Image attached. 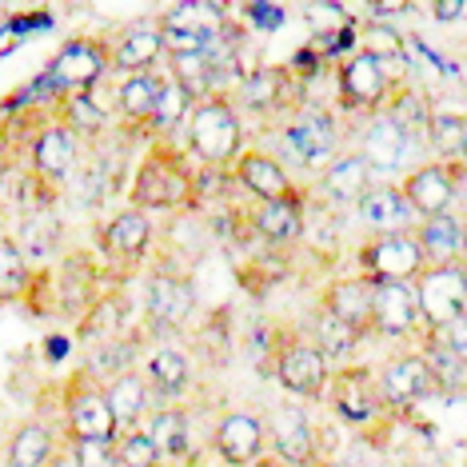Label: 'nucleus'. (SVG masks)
<instances>
[{
    "instance_id": "nucleus-1",
    "label": "nucleus",
    "mask_w": 467,
    "mask_h": 467,
    "mask_svg": "<svg viewBox=\"0 0 467 467\" xmlns=\"http://www.w3.org/2000/svg\"><path fill=\"white\" fill-rule=\"evenodd\" d=\"M200 200V180L192 172V156L180 152L172 144H152L144 152V161L136 164L132 184H129V204L144 212H188Z\"/></svg>"
},
{
    "instance_id": "nucleus-2",
    "label": "nucleus",
    "mask_w": 467,
    "mask_h": 467,
    "mask_svg": "<svg viewBox=\"0 0 467 467\" xmlns=\"http://www.w3.org/2000/svg\"><path fill=\"white\" fill-rule=\"evenodd\" d=\"M184 152L200 168H232L244 152V116L228 92H208L192 104L184 124Z\"/></svg>"
},
{
    "instance_id": "nucleus-3",
    "label": "nucleus",
    "mask_w": 467,
    "mask_h": 467,
    "mask_svg": "<svg viewBox=\"0 0 467 467\" xmlns=\"http://www.w3.org/2000/svg\"><path fill=\"white\" fill-rule=\"evenodd\" d=\"M275 148H280L284 164H300L304 172H320V168L332 161L339 148V116L332 109H312V104H300L288 120L275 132Z\"/></svg>"
},
{
    "instance_id": "nucleus-4",
    "label": "nucleus",
    "mask_w": 467,
    "mask_h": 467,
    "mask_svg": "<svg viewBox=\"0 0 467 467\" xmlns=\"http://www.w3.org/2000/svg\"><path fill=\"white\" fill-rule=\"evenodd\" d=\"M272 371L275 384L300 403H324L327 379H332V364L320 348L307 339V332H288L275 339L272 348Z\"/></svg>"
},
{
    "instance_id": "nucleus-5",
    "label": "nucleus",
    "mask_w": 467,
    "mask_h": 467,
    "mask_svg": "<svg viewBox=\"0 0 467 467\" xmlns=\"http://www.w3.org/2000/svg\"><path fill=\"white\" fill-rule=\"evenodd\" d=\"M324 403L332 408V416L339 423H348V428H356V431H371V428H379V423L391 420V408L384 403V396H379L376 371L364 368V364L332 368Z\"/></svg>"
},
{
    "instance_id": "nucleus-6",
    "label": "nucleus",
    "mask_w": 467,
    "mask_h": 467,
    "mask_svg": "<svg viewBox=\"0 0 467 467\" xmlns=\"http://www.w3.org/2000/svg\"><path fill=\"white\" fill-rule=\"evenodd\" d=\"M60 423H65V440H116L120 435L109 396H104V379H97L88 368L72 371L60 388Z\"/></svg>"
},
{
    "instance_id": "nucleus-7",
    "label": "nucleus",
    "mask_w": 467,
    "mask_h": 467,
    "mask_svg": "<svg viewBox=\"0 0 467 467\" xmlns=\"http://www.w3.org/2000/svg\"><path fill=\"white\" fill-rule=\"evenodd\" d=\"M156 25L164 28L168 57H176V52H212L228 36V13L220 0H176Z\"/></svg>"
},
{
    "instance_id": "nucleus-8",
    "label": "nucleus",
    "mask_w": 467,
    "mask_h": 467,
    "mask_svg": "<svg viewBox=\"0 0 467 467\" xmlns=\"http://www.w3.org/2000/svg\"><path fill=\"white\" fill-rule=\"evenodd\" d=\"M268 423V451L275 460H284L288 467H316L327 463L324 451V428L307 416V408L300 400L280 403L272 416H264Z\"/></svg>"
},
{
    "instance_id": "nucleus-9",
    "label": "nucleus",
    "mask_w": 467,
    "mask_h": 467,
    "mask_svg": "<svg viewBox=\"0 0 467 467\" xmlns=\"http://www.w3.org/2000/svg\"><path fill=\"white\" fill-rule=\"evenodd\" d=\"M112 72V45L104 36H72L65 48L52 57V65L45 72V84L52 88V97L65 92H88Z\"/></svg>"
},
{
    "instance_id": "nucleus-10",
    "label": "nucleus",
    "mask_w": 467,
    "mask_h": 467,
    "mask_svg": "<svg viewBox=\"0 0 467 467\" xmlns=\"http://www.w3.org/2000/svg\"><path fill=\"white\" fill-rule=\"evenodd\" d=\"M196 284L188 272L180 268H156L148 272V284H144V316H148V327L161 336H172V332H184L196 316Z\"/></svg>"
},
{
    "instance_id": "nucleus-11",
    "label": "nucleus",
    "mask_w": 467,
    "mask_h": 467,
    "mask_svg": "<svg viewBox=\"0 0 467 467\" xmlns=\"http://www.w3.org/2000/svg\"><path fill=\"white\" fill-rule=\"evenodd\" d=\"M388 65H379L368 52H352L336 65V109L339 112H384L396 97Z\"/></svg>"
},
{
    "instance_id": "nucleus-12",
    "label": "nucleus",
    "mask_w": 467,
    "mask_h": 467,
    "mask_svg": "<svg viewBox=\"0 0 467 467\" xmlns=\"http://www.w3.org/2000/svg\"><path fill=\"white\" fill-rule=\"evenodd\" d=\"M428 260L416 240V232H384V236H368L356 248V272L368 280H408L416 284Z\"/></svg>"
},
{
    "instance_id": "nucleus-13",
    "label": "nucleus",
    "mask_w": 467,
    "mask_h": 467,
    "mask_svg": "<svg viewBox=\"0 0 467 467\" xmlns=\"http://www.w3.org/2000/svg\"><path fill=\"white\" fill-rule=\"evenodd\" d=\"M376 384H379V396L391 408V416L396 411H411L416 403L440 396V384H435L431 376V364L423 352H396L388 356L384 364L376 368Z\"/></svg>"
},
{
    "instance_id": "nucleus-14",
    "label": "nucleus",
    "mask_w": 467,
    "mask_h": 467,
    "mask_svg": "<svg viewBox=\"0 0 467 467\" xmlns=\"http://www.w3.org/2000/svg\"><path fill=\"white\" fill-rule=\"evenodd\" d=\"M463 164L460 161H423L416 168L403 172V196L416 208V216H440V212H451L455 200H460V184H463Z\"/></svg>"
},
{
    "instance_id": "nucleus-15",
    "label": "nucleus",
    "mask_w": 467,
    "mask_h": 467,
    "mask_svg": "<svg viewBox=\"0 0 467 467\" xmlns=\"http://www.w3.org/2000/svg\"><path fill=\"white\" fill-rule=\"evenodd\" d=\"M212 451L224 467H252L260 455H268V423L252 408H228L220 411L212 428Z\"/></svg>"
},
{
    "instance_id": "nucleus-16",
    "label": "nucleus",
    "mask_w": 467,
    "mask_h": 467,
    "mask_svg": "<svg viewBox=\"0 0 467 467\" xmlns=\"http://www.w3.org/2000/svg\"><path fill=\"white\" fill-rule=\"evenodd\" d=\"M423 316L416 300V284L408 280H376L371 296V336L384 339H423Z\"/></svg>"
},
{
    "instance_id": "nucleus-17",
    "label": "nucleus",
    "mask_w": 467,
    "mask_h": 467,
    "mask_svg": "<svg viewBox=\"0 0 467 467\" xmlns=\"http://www.w3.org/2000/svg\"><path fill=\"white\" fill-rule=\"evenodd\" d=\"M232 180L236 188H244L252 200H288L296 192H304L296 184L292 168L280 161L268 148H244V152L232 161Z\"/></svg>"
},
{
    "instance_id": "nucleus-18",
    "label": "nucleus",
    "mask_w": 467,
    "mask_h": 467,
    "mask_svg": "<svg viewBox=\"0 0 467 467\" xmlns=\"http://www.w3.org/2000/svg\"><path fill=\"white\" fill-rule=\"evenodd\" d=\"M80 148H84V140L72 129H65L60 120L40 124L36 136L28 140V172L45 188L60 184V180L80 164Z\"/></svg>"
},
{
    "instance_id": "nucleus-19",
    "label": "nucleus",
    "mask_w": 467,
    "mask_h": 467,
    "mask_svg": "<svg viewBox=\"0 0 467 467\" xmlns=\"http://www.w3.org/2000/svg\"><path fill=\"white\" fill-rule=\"evenodd\" d=\"M416 300L423 327H440L451 316L467 312V264H448V268H423L416 280Z\"/></svg>"
},
{
    "instance_id": "nucleus-20",
    "label": "nucleus",
    "mask_w": 467,
    "mask_h": 467,
    "mask_svg": "<svg viewBox=\"0 0 467 467\" xmlns=\"http://www.w3.org/2000/svg\"><path fill=\"white\" fill-rule=\"evenodd\" d=\"M156 240V220L152 212L144 208H120L109 224L100 228V252L109 264H120V268H132V264H140L148 256V248H152Z\"/></svg>"
},
{
    "instance_id": "nucleus-21",
    "label": "nucleus",
    "mask_w": 467,
    "mask_h": 467,
    "mask_svg": "<svg viewBox=\"0 0 467 467\" xmlns=\"http://www.w3.org/2000/svg\"><path fill=\"white\" fill-rule=\"evenodd\" d=\"M144 379H148V388H152V400L184 403V396L196 384L192 352H188V348H180V344H172V339L156 344L152 352H148V359H144Z\"/></svg>"
},
{
    "instance_id": "nucleus-22",
    "label": "nucleus",
    "mask_w": 467,
    "mask_h": 467,
    "mask_svg": "<svg viewBox=\"0 0 467 467\" xmlns=\"http://www.w3.org/2000/svg\"><path fill=\"white\" fill-rule=\"evenodd\" d=\"M304 204H307L304 192H296L288 200H252V208L244 212V220H248V228L256 232L268 248H288V244L300 240L304 228H307Z\"/></svg>"
},
{
    "instance_id": "nucleus-23",
    "label": "nucleus",
    "mask_w": 467,
    "mask_h": 467,
    "mask_svg": "<svg viewBox=\"0 0 467 467\" xmlns=\"http://www.w3.org/2000/svg\"><path fill=\"white\" fill-rule=\"evenodd\" d=\"M356 220L368 228V236H384V232H411L416 228V208L408 204L400 184H371L364 196L356 200Z\"/></svg>"
},
{
    "instance_id": "nucleus-24",
    "label": "nucleus",
    "mask_w": 467,
    "mask_h": 467,
    "mask_svg": "<svg viewBox=\"0 0 467 467\" xmlns=\"http://www.w3.org/2000/svg\"><path fill=\"white\" fill-rule=\"evenodd\" d=\"M168 57L164 28L156 20H136L112 40V72L132 77V72H156Z\"/></svg>"
},
{
    "instance_id": "nucleus-25",
    "label": "nucleus",
    "mask_w": 467,
    "mask_h": 467,
    "mask_svg": "<svg viewBox=\"0 0 467 467\" xmlns=\"http://www.w3.org/2000/svg\"><path fill=\"white\" fill-rule=\"evenodd\" d=\"M376 184V172L359 152H336L320 172H316V188L332 208H356V200Z\"/></svg>"
},
{
    "instance_id": "nucleus-26",
    "label": "nucleus",
    "mask_w": 467,
    "mask_h": 467,
    "mask_svg": "<svg viewBox=\"0 0 467 467\" xmlns=\"http://www.w3.org/2000/svg\"><path fill=\"white\" fill-rule=\"evenodd\" d=\"M371 296H376V280H368V275H336V280H327L320 288V300L316 307H324L327 316H336V320L352 324L356 332L371 336Z\"/></svg>"
},
{
    "instance_id": "nucleus-27",
    "label": "nucleus",
    "mask_w": 467,
    "mask_h": 467,
    "mask_svg": "<svg viewBox=\"0 0 467 467\" xmlns=\"http://www.w3.org/2000/svg\"><path fill=\"white\" fill-rule=\"evenodd\" d=\"M411 148H416V132L391 112H376L371 129L364 132V144H359V156L371 164V172H400Z\"/></svg>"
},
{
    "instance_id": "nucleus-28",
    "label": "nucleus",
    "mask_w": 467,
    "mask_h": 467,
    "mask_svg": "<svg viewBox=\"0 0 467 467\" xmlns=\"http://www.w3.org/2000/svg\"><path fill=\"white\" fill-rule=\"evenodd\" d=\"M140 428L156 443L164 467H180L192 460V411L184 403H161V408H152Z\"/></svg>"
},
{
    "instance_id": "nucleus-29",
    "label": "nucleus",
    "mask_w": 467,
    "mask_h": 467,
    "mask_svg": "<svg viewBox=\"0 0 467 467\" xmlns=\"http://www.w3.org/2000/svg\"><path fill=\"white\" fill-rule=\"evenodd\" d=\"M292 72L288 68H252L248 77H240L236 84V109L256 112V116H272V112H288L292 104Z\"/></svg>"
},
{
    "instance_id": "nucleus-30",
    "label": "nucleus",
    "mask_w": 467,
    "mask_h": 467,
    "mask_svg": "<svg viewBox=\"0 0 467 467\" xmlns=\"http://www.w3.org/2000/svg\"><path fill=\"white\" fill-rule=\"evenodd\" d=\"M416 240L423 248L428 268H448V264H467V244H463V220L455 212L416 220Z\"/></svg>"
},
{
    "instance_id": "nucleus-31",
    "label": "nucleus",
    "mask_w": 467,
    "mask_h": 467,
    "mask_svg": "<svg viewBox=\"0 0 467 467\" xmlns=\"http://www.w3.org/2000/svg\"><path fill=\"white\" fill-rule=\"evenodd\" d=\"M104 396H109L112 420L120 431L140 428L148 420V411H152V388H148L140 368H124V371H116L112 379H104Z\"/></svg>"
},
{
    "instance_id": "nucleus-32",
    "label": "nucleus",
    "mask_w": 467,
    "mask_h": 467,
    "mask_svg": "<svg viewBox=\"0 0 467 467\" xmlns=\"http://www.w3.org/2000/svg\"><path fill=\"white\" fill-rule=\"evenodd\" d=\"M164 92V72H132V77H120L112 100H116V116L132 129H148L156 116V104H161Z\"/></svg>"
},
{
    "instance_id": "nucleus-33",
    "label": "nucleus",
    "mask_w": 467,
    "mask_h": 467,
    "mask_svg": "<svg viewBox=\"0 0 467 467\" xmlns=\"http://www.w3.org/2000/svg\"><path fill=\"white\" fill-rule=\"evenodd\" d=\"M60 455V435L45 420H25L5 443V467H52Z\"/></svg>"
},
{
    "instance_id": "nucleus-34",
    "label": "nucleus",
    "mask_w": 467,
    "mask_h": 467,
    "mask_svg": "<svg viewBox=\"0 0 467 467\" xmlns=\"http://www.w3.org/2000/svg\"><path fill=\"white\" fill-rule=\"evenodd\" d=\"M52 109H57L52 120H60L65 129H72L80 140H100V136L109 132V120H112V112L97 100V92H92V88L88 92H65V97H52Z\"/></svg>"
},
{
    "instance_id": "nucleus-35",
    "label": "nucleus",
    "mask_w": 467,
    "mask_h": 467,
    "mask_svg": "<svg viewBox=\"0 0 467 467\" xmlns=\"http://www.w3.org/2000/svg\"><path fill=\"white\" fill-rule=\"evenodd\" d=\"M307 339H312V344L327 356V364H332V368H344V364H352L356 348L364 344L368 336L356 332L352 324H344V320H336V316H327L324 307H316L312 327H307Z\"/></svg>"
},
{
    "instance_id": "nucleus-36",
    "label": "nucleus",
    "mask_w": 467,
    "mask_h": 467,
    "mask_svg": "<svg viewBox=\"0 0 467 467\" xmlns=\"http://www.w3.org/2000/svg\"><path fill=\"white\" fill-rule=\"evenodd\" d=\"M36 292L33 260L25 256L16 236H0V304H28Z\"/></svg>"
},
{
    "instance_id": "nucleus-37",
    "label": "nucleus",
    "mask_w": 467,
    "mask_h": 467,
    "mask_svg": "<svg viewBox=\"0 0 467 467\" xmlns=\"http://www.w3.org/2000/svg\"><path fill=\"white\" fill-rule=\"evenodd\" d=\"M196 97L184 88V84H176L172 77L164 72V92H161V104H156V116L152 124H148V132L156 136H172L176 129H184L188 124V112H192Z\"/></svg>"
},
{
    "instance_id": "nucleus-38",
    "label": "nucleus",
    "mask_w": 467,
    "mask_h": 467,
    "mask_svg": "<svg viewBox=\"0 0 467 467\" xmlns=\"http://www.w3.org/2000/svg\"><path fill=\"white\" fill-rule=\"evenodd\" d=\"M423 136L435 148V161H460L463 140H467V116L455 112H431L423 124Z\"/></svg>"
},
{
    "instance_id": "nucleus-39",
    "label": "nucleus",
    "mask_w": 467,
    "mask_h": 467,
    "mask_svg": "<svg viewBox=\"0 0 467 467\" xmlns=\"http://www.w3.org/2000/svg\"><path fill=\"white\" fill-rule=\"evenodd\" d=\"M116 463L120 467H164L156 443L148 440L144 428H132V431H120L116 435Z\"/></svg>"
},
{
    "instance_id": "nucleus-40",
    "label": "nucleus",
    "mask_w": 467,
    "mask_h": 467,
    "mask_svg": "<svg viewBox=\"0 0 467 467\" xmlns=\"http://www.w3.org/2000/svg\"><path fill=\"white\" fill-rule=\"evenodd\" d=\"M304 20H307V28H312L316 36H344V28H352V16L344 13V8L336 5V0H312V5L304 8Z\"/></svg>"
},
{
    "instance_id": "nucleus-41",
    "label": "nucleus",
    "mask_w": 467,
    "mask_h": 467,
    "mask_svg": "<svg viewBox=\"0 0 467 467\" xmlns=\"http://www.w3.org/2000/svg\"><path fill=\"white\" fill-rule=\"evenodd\" d=\"M359 52L376 57L379 65H391V60H403V36L388 25H368L359 28Z\"/></svg>"
},
{
    "instance_id": "nucleus-42",
    "label": "nucleus",
    "mask_w": 467,
    "mask_h": 467,
    "mask_svg": "<svg viewBox=\"0 0 467 467\" xmlns=\"http://www.w3.org/2000/svg\"><path fill=\"white\" fill-rule=\"evenodd\" d=\"M72 467H120L116 463V440H68Z\"/></svg>"
},
{
    "instance_id": "nucleus-43",
    "label": "nucleus",
    "mask_w": 467,
    "mask_h": 467,
    "mask_svg": "<svg viewBox=\"0 0 467 467\" xmlns=\"http://www.w3.org/2000/svg\"><path fill=\"white\" fill-rule=\"evenodd\" d=\"M423 336L435 339V344H440L443 352H451L455 359H460V364H467V312L451 316V320L440 324V327H428Z\"/></svg>"
},
{
    "instance_id": "nucleus-44",
    "label": "nucleus",
    "mask_w": 467,
    "mask_h": 467,
    "mask_svg": "<svg viewBox=\"0 0 467 467\" xmlns=\"http://www.w3.org/2000/svg\"><path fill=\"white\" fill-rule=\"evenodd\" d=\"M435 13H440L443 20H451L455 13H460V0H440V5H435Z\"/></svg>"
},
{
    "instance_id": "nucleus-45",
    "label": "nucleus",
    "mask_w": 467,
    "mask_h": 467,
    "mask_svg": "<svg viewBox=\"0 0 467 467\" xmlns=\"http://www.w3.org/2000/svg\"><path fill=\"white\" fill-rule=\"evenodd\" d=\"M252 467H288V463H284V460H275V455L268 451V455H260V460L252 463Z\"/></svg>"
},
{
    "instance_id": "nucleus-46",
    "label": "nucleus",
    "mask_w": 467,
    "mask_h": 467,
    "mask_svg": "<svg viewBox=\"0 0 467 467\" xmlns=\"http://www.w3.org/2000/svg\"><path fill=\"white\" fill-rule=\"evenodd\" d=\"M0 161H8V129L0 124Z\"/></svg>"
},
{
    "instance_id": "nucleus-47",
    "label": "nucleus",
    "mask_w": 467,
    "mask_h": 467,
    "mask_svg": "<svg viewBox=\"0 0 467 467\" xmlns=\"http://www.w3.org/2000/svg\"><path fill=\"white\" fill-rule=\"evenodd\" d=\"M5 184H8V161H0V192H5Z\"/></svg>"
},
{
    "instance_id": "nucleus-48",
    "label": "nucleus",
    "mask_w": 467,
    "mask_h": 467,
    "mask_svg": "<svg viewBox=\"0 0 467 467\" xmlns=\"http://www.w3.org/2000/svg\"><path fill=\"white\" fill-rule=\"evenodd\" d=\"M460 164H463V172H467V140H463V152H460Z\"/></svg>"
},
{
    "instance_id": "nucleus-49",
    "label": "nucleus",
    "mask_w": 467,
    "mask_h": 467,
    "mask_svg": "<svg viewBox=\"0 0 467 467\" xmlns=\"http://www.w3.org/2000/svg\"><path fill=\"white\" fill-rule=\"evenodd\" d=\"M316 467H324V463H316Z\"/></svg>"
}]
</instances>
